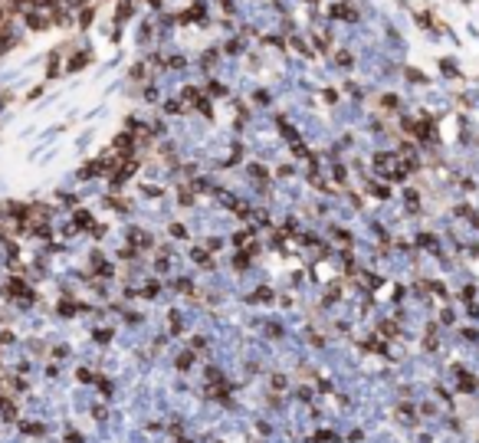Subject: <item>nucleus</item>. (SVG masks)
<instances>
[{
  "instance_id": "2",
  "label": "nucleus",
  "mask_w": 479,
  "mask_h": 443,
  "mask_svg": "<svg viewBox=\"0 0 479 443\" xmlns=\"http://www.w3.org/2000/svg\"><path fill=\"white\" fill-rule=\"evenodd\" d=\"M26 23H30V30H46V20H43V17H26Z\"/></svg>"
},
{
  "instance_id": "1",
  "label": "nucleus",
  "mask_w": 479,
  "mask_h": 443,
  "mask_svg": "<svg viewBox=\"0 0 479 443\" xmlns=\"http://www.w3.org/2000/svg\"><path fill=\"white\" fill-rule=\"evenodd\" d=\"M76 227H92V217H89L86 210H79V214H76Z\"/></svg>"
},
{
  "instance_id": "3",
  "label": "nucleus",
  "mask_w": 479,
  "mask_h": 443,
  "mask_svg": "<svg viewBox=\"0 0 479 443\" xmlns=\"http://www.w3.org/2000/svg\"><path fill=\"white\" fill-rule=\"evenodd\" d=\"M335 17H355V10L351 7H335Z\"/></svg>"
}]
</instances>
